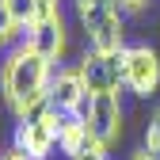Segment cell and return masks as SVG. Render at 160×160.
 Here are the masks:
<instances>
[{"mask_svg":"<svg viewBox=\"0 0 160 160\" xmlns=\"http://www.w3.org/2000/svg\"><path fill=\"white\" fill-rule=\"evenodd\" d=\"M27 42H31V50L42 53L50 65H61V57L69 53V27H65L61 8L57 12H42V19L27 31Z\"/></svg>","mask_w":160,"mask_h":160,"instance_id":"7","label":"cell"},{"mask_svg":"<svg viewBox=\"0 0 160 160\" xmlns=\"http://www.w3.org/2000/svg\"><path fill=\"white\" fill-rule=\"evenodd\" d=\"M95 141L92 137V130H88V118L84 114H65L61 118V133H57V149H61L69 160L76 156V152H84L88 145Z\"/></svg>","mask_w":160,"mask_h":160,"instance_id":"9","label":"cell"},{"mask_svg":"<svg viewBox=\"0 0 160 160\" xmlns=\"http://www.w3.org/2000/svg\"><path fill=\"white\" fill-rule=\"evenodd\" d=\"M80 76H84V84L92 95L99 92H122V65H118V57H103L95 50H84L80 57Z\"/></svg>","mask_w":160,"mask_h":160,"instance_id":"8","label":"cell"},{"mask_svg":"<svg viewBox=\"0 0 160 160\" xmlns=\"http://www.w3.org/2000/svg\"><path fill=\"white\" fill-rule=\"evenodd\" d=\"M145 145L152 149V152H160V107L152 111V118H149V130H145Z\"/></svg>","mask_w":160,"mask_h":160,"instance_id":"12","label":"cell"},{"mask_svg":"<svg viewBox=\"0 0 160 160\" xmlns=\"http://www.w3.org/2000/svg\"><path fill=\"white\" fill-rule=\"evenodd\" d=\"M19 42H23V27L12 19V12L4 8V0H0V50L8 53V50H15Z\"/></svg>","mask_w":160,"mask_h":160,"instance_id":"11","label":"cell"},{"mask_svg":"<svg viewBox=\"0 0 160 160\" xmlns=\"http://www.w3.org/2000/svg\"><path fill=\"white\" fill-rule=\"evenodd\" d=\"M118 65H122V88L137 99H149L160 88V53L149 42H133L118 53Z\"/></svg>","mask_w":160,"mask_h":160,"instance_id":"4","label":"cell"},{"mask_svg":"<svg viewBox=\"0 0 160 160\" xmlns=\"http://www.w3.org/2000/svg\"><path fill=\"white\" fill-rule=\"evenodd\" d=\"M84 118H88V130H92L95 141L107 145V149H114L118 141H122V130H126V126H122V122H126L122 92H99V95H92Z\"/></svg>","mask_w":160,"mask_h":160,"instance_id":"5","label":"cell"},{"mask_svg":"<svg viewBox=\"0 0 160 160\" xmlns=\"http://www.w3.org/2000/svg\"><path fill=\"white\" fill-rule=\"evenodd\" d=\"M72 12L80 19V27L88 34V50L103 53V57H118L130 42H126V12L118 8V0H72Z\"/></svg>","mask_w":160,"mask_h":160,"instance_id":"2","label":"cell"},{"mask_svg":"<svg viewBox=\"0 0 160 160\" xmlns=\"http://www.w3.org/2000/svg\"><path fill=\"white\" fill-rule=\"evenodd\" d=\"M130 160H160V152H152L149 145H141L137 152H130Z\"/></svg>","mask_w":160,"mask_h":160,"instance_id":"14","label":"cell"},{"mask_svg":"<svg viewBox=\"0 0 160 160\" xmlns=\"http://www.w3.org/2000/svg\"><path fill=\"white\" fill-rule=\"evenodd\" d=\"M53 69L57 65H50L38 50H31L27 38L4 53V61H0V95H4V103L15 118L31 114L38 103H46Z\"/></svg>","mask_w":160,"mask_h":160,"instance_id":"1","label":"cell"},{"mask_svg":"<svg viewBox=\"0 0 160 160\" xmlns=\"http://www.w3.org/2000/svg\"><path fill=\"white\" fill-rule=\"evenodd\" d=\"M61 8V0H42V12H57Z\"/></svg>","mask_w":160,"mask_h":160,"instance_id":"17","label":"cell"},{"mask_svg":"<svg viewBox=\"0 0 160 160\" xmlns=\"http://www.w3.org/2000/svg\"><path fill=\"white\" fill-rule=\"evenodd\" d=\"M4 8L12 12V19L19 27H23V38H27V31L42 19V0H4Z\"/></svg>","mask_w":160,"mask_h":160,"instance_id":"10","label":"cell"},{"mask_svg":"<svg viewBox=\"0 0 160 160\" xmlns=\"http://www.w3.org/2000/svg\"><path fill=\"white\" fill-rule=\"evenodd\" d=\"M46 99H50V107H53L57 114H84L92 92H88V84H84V76H80V69H61V65H57Z\"/></svg>","mask_w":160,"mask_h":160,"instance_id":"6","label":"cell"},{"mask_svg":"<svg viewBox=\"0 0 160 160\" xmlns=\"http://www.w3.org/2000/svg\"><path fill=\"white\" fill-rule=\"evenodd\" d=\"M61 118H65V114H57V111L50 107V99H46V103H38L31 114L15 118V130H12V149L27 152L31 160H50V156H53V149H57Z\"/></svg>","mask_w":160,"mask_h":160,"instance_id":"3","label":"cell"},{"mask_svg":"<svg viewBox=\"0 0 160 160\" xmlns=\"http://www.w3.org/2000/svg\"><path fill=\"white\" fill-rule=\"evenodd\" d=\"M0 160H31V156H27V152H19V149H8Z\"/></svg>","mask_w":160,"mask_h":160,"instance_id":"16","label":"cell"},{"mask_svg":"<svg viewBox=\"0 0 160 160\" xmlns=\"http://www.w3.org/2000/svg\"><path fill=\"white\" fill-rule=\"evenodd\" d=\"M72 160H111V156H107V145H99V141H92V145H88L84 152H76Z\"/></svg>","mask_w":160,"mask_h":160,"instance_id":"13","label":"cell"},{"mask_svg":"<svg viewBox=\"0 0 160 160\" xmlns=\"http://www.w3.org/2000/svg\"><path fill=\"white\" fill-rule=\"evenodd\" d=\"M0 156H4V152H0Z\"/></svg>","mask_w":160,"mask_h":160,"instance_id":"18","label":"cell"},{"mask_svg":"<svg viewBox=\"0 0 160 160\" xmlns=\"http://www.w3.org/2000/svg\"><path fill=\"white\" fill-rule=\"evenodd\" d=\"M149 4V0H118V8H122V12H141Z\"/></svg>","mask_w":160,"mask_h":160,"instance_id":"15","label":"cell"}]
</instances>
